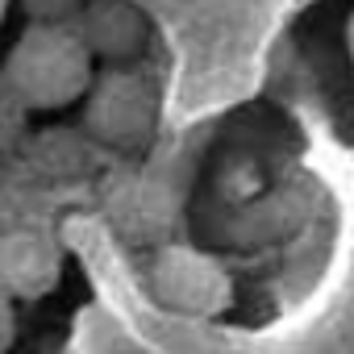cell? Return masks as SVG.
<instances>
[{"label": "cell", "mask_w": 354, "mask_h": 354, "mask_svg": "<svg viewBox=\"0 0 354 354\" xmlns=\"http://www.w3.org/2000/svg\"><path fill=\"white\" fill-rule=\"evenodd\" d=\"M63 271H67V259H63V246L55 242V234H46L38 225L0 230V292L13 304L46 300L50 292H59Z\"/></svg>", "instance_id": "cell-4"}, {"label": "cell", "mask_w": 354, "mask_h": 354, "mask_svg": "<svg viewBox=\"0 0 354 354\" xmlns=\"http://www.w3.org/2000/svg\"><path fill=\"white\" fill-rule=\"evenodd\" d=\"M84 129L96 146L117 154L150 150L158 133V88L138 67H104L84 92Z\"/></svg>", "instance_id": "cell-2"}, {"label": "cell", "mask_w": 354, "mask_h": 354, "mask_svg": "<svg viewBox=\"0 0 354 354\" xmlns=\"http://www.w3.org/2000/svg\"><path fill=\"white\" fill-rule=\"evenodd\" d=\"M146 288L167 313H180V317L213 321L234 308V275L225 271V263L180 238L150 246Z\"/></svg>", "instance_id": "cell-3"}, {"label": "cell", "mask_w": 354, "mask_h": 354, "mask_svg": "<svg viewBox=\"0 0 354 354\" xmlns=\"http://www.w3.org/2000/svg\"><path fill=\"white\" fill-rule=\"evenodd\" d=\"M67 354H142V346L117 321V313H109L100 304H88L71 325Z\"/></svg>", "instance_id": "cell-7"}, {"label": "cell", "mask_w": 354, "mask_h": 354, "mask_svg": "<svg viewBox=\"0 0 354 354\" xmlns=\"http://www.w3.org/2000/svg\"><path fill=\"white\" fill-rule=\"evenodd\" d=\"M96 80V63L71 26H26L13 50L5 55L0 88H5L26 113H59Z\"/></svg>", "instance_id": "cell-1"}, {"label": "cell", "mask_w": 354, "mask_h": 354, "mask_svg": "<svg viewBox=\"0 0 354 354\" xmlns=\"http://www.w3.org/2000/svg\"><path fill=\"white\" fill-rule=\"evenodd\" d=\"M180 213V196L171 192V184L154 171H125L113 180L109 192V217L129 242H150L162 246L171 242V225Z\"/></svg>", "instance_id": "cell-5"}, {"label": "cell", "mask_w": 354, "mask_h": 354, "mask_svg": "<svg viewBox=\"0 0 354 354\" xmlns=\"http://www.w3.org/2000/svg\"><path fill=\"white\" fill-rule=\"evenodd\" d=\"M26 109L0 88V158H5L9 150H17V142H21V133H26Z\"/></svg>", "instance_id": "cell-9"}, {"label": "cell", "mask_w": 354, "mask_h": 354, "mask_svg": "<svg viewBox=\"0 0 354 354\" xmlns=\"http://www.w3.org/2000/svg\"><path fill=\"white\" fill-rule=\"evenodd\" d=\"M17 342V304L0 292V354H9Z\"/></svg>", "instance_id": "cell-10"}, {"label": "cell", "mask_w": 354, "mask_h": 354, "mask_svg": "<svg viewBox=\"0 0 354 354\" xmlns=\"http://www.w3.org/2000/svg\"><path fill=\"white\" fill-rule=\"evenodd\" d=\"M346 50H350V63H354V9H350V21H346Z\"/></svg>", "instance_id": "cell-11"}, {"label": "cell", "mask_w": 354, "mask_h": 354, "mask_svg": "<svg viewBox=\"0 0 354 354\" xmlns=\"http://www.w3.org/2000/svg\"><path fill=\"white\" fill-rule=\"evenodd\" d=\"M21 9L34 26H71L84 0H21Z\"/></svg>", "instance_id": "cell-8"}, {"label": "cell", "mask_w": 354, "mask_h": 354, "mask_svg": "<svg viewBox=\"0 0 354 354\" xmlns=\"http://www.w3.org/2000/svg\"><path fill=\"white\" fill-rule=\"evenodd\" d=\"M71 30L88 46L92 63L100 59L104 67H125L129 59H138V50L146 46V34H150L142 9L129 5V0H84Z\"/></svg>", "instance_id": "cell-6"}]
</instances>
